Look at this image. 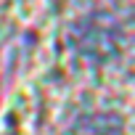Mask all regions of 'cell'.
Listing matches in <instances>:
<instances>
[{"mask_svg": "<svg viewBox=\"0 0 135 135\" xmlns=\"http://www.w3.org/2000/svg\"><path fill=\"white\" fill-rule=\"evenodd\" d=\"M72 135H122V124L117 117L111 114H82L74 127H72Z\"/></svg>", "mask_w": 135, "mask_h": 135, "instance_id": "cell-2", "label": "cell"}, {"mask_svg": "<svg viewBox=\"0 0 135 135\" xmlns=\"http://www.w3.org/2000/svg\"><path fill=\"white\" fill-rule=\"evenodd\" d=\"M74 48L90 61H106L119 48V27L103 13H90L74 27Z\"/></svg>", "mask_w": 135, "mask_h": 135, "instance_id": "cell-1", "label": "cell"}]
</instances>
